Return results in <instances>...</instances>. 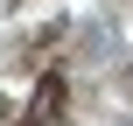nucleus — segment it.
Segmentation results:
<instances>
[{
	"mask_svg": "<svg viewBox=\"0 0 133 126\" xmlns=\"http://www.w3.org/2000/svg\"><path fill=\"white\" fill-rule=\"evenodd\" d=\"M56 105H63V84H42V98H35L28 126H49V119H56Z\"/></svg>",
	"mask_w": 133,
	"mask_h": 126,
	"instance_id": "f257e3e1",
	"label": "nucleus"
}]
</instances>
